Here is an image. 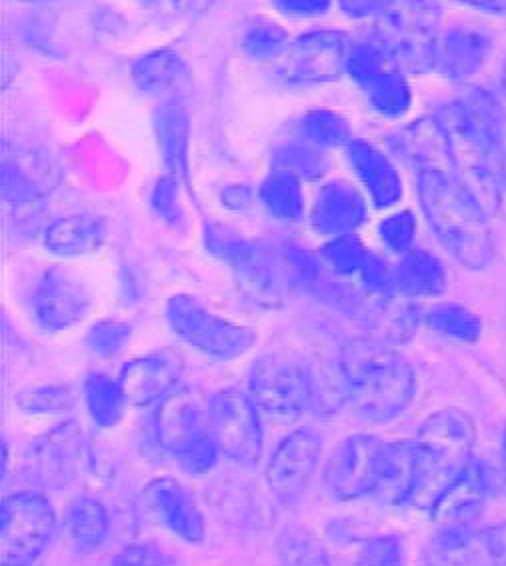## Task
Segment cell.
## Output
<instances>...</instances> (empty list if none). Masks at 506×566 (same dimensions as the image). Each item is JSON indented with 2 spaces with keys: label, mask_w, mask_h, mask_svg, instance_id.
<instances>
[{
  "label": "cell",
  "mask_w": 506,
  "mask_h": 566,
  "mask_svg": "<svg viewBox=\"0 0 506 566\" xmlns=\"http://www.w3.org/2000/svg\"><path fill=\"white\" fill-rule=\"evenodd\" d=\"M345 407L362 422L399 417L412 402L417 378L411 363L380 340L355 338L338 358Z\"/></svg>",
  "instance_id": "1"
},
{
  "label": "cell",
  "mask_w": 506,
  "mask_h": 566,
  "mask_svg": "<svg viewBox=\"0 0 506 566\" xmlns=\"http://www.w3.org/2000/svg\"><path fill=\"white\" fill-rule=\"evenodd\" d=\"M496 111L498 103L493 96L468 91L446 106L441 118L453 153L456 179L478 200L486 214H495L503 192L491 153Z\"/></svg>",
  "instance_id": "2"
},
{
  "label": "cell",
  "mask_w": 506,
  "mask_h": 566,
  "mask_svg": "<svg viewBox=\"0 0 506 566\" xmlns=\"http://www.w3.org/2000/svg\"><path fill=\"white\" fill-rule=\"evenodd\" d=\"M422 210L444 249L471 271H483L493 259L488 214L464 189L456 175L417 172Z\"/></svg>",
  "instance_id": "3"
},
{
  "label": "cell",
  "mask_w": 506,
  "mask_h": 566,
  "mask_svg": "<svg viewBox=\"0 0 506 566\" xmlns=\"http://www.w3.org/2000/svg\"><path fill=\"white\" fill-rule=\"evenodd\" d=\"M475 441V422L463 410H439L424 420L414 439L419 479L409 506L431 511L444 489L473 461Z\"/></svg>",
  "instance_id": "4"
},
{
  "label": "cell",
  "mask_w": 506,
  "mask_h": 566,
  "mask_svg": "<svg viewBox=\"0 0 506 566\" xmlns=\"http://www.w3.org/2000/svg\"><path fill=\"white\" fill-rule=\"evenodd\" d=\"M155 439L189 474H204L217 464L221 449L212 434L211 399L192 390L175 388L160 400L155 420Z\"/></svg>",
  "instance_id": "5"
},
{
  "label": "cell",
  "mask_w": 506,
  "mask_h": 566,
  "mask_svg": "<svg viewBox=\"0 0 506 566\" xmlns=\"http://www.w3.org/2000/svg\"><path fill=\"white\" fill-rule=\"evenodd\" d=\"M249 390L261 415L275 424H288L310 409L315 380L303 358L276 350L254 360Z\"/></svg>",
  "instance_id": "6"
},
{
  "label": "cell",
  "mask_w": 506,
  "mask_h": 566,
  "mask_svg": "<svg viewBox=\"0 0 506 566\" xmlns=\"http://www.w3.org/2000/svg\"><path fill=\"white\" fill-rule=\"evenodd\" d=\"M165 318L182 343L217 360L243 357L256 343L253 328L214 315L199 298L189 294L170 296L165 306Z\"/></svg>",
  "instance_id": "7"
},
{
  "label": "cell",
  "mask_w": 506,
  "mask_h": 566,
  "mask_svg": "<svg viewBox=\"0 0 506 566\" xmlns=\"http://www.w3.org/2000/svg\"><path fill=\"white\" fill-rule=\"evenodd\" d=\"M204 229L207 251L231 266L234 281L251 303L266 308L281 303V271L271 252L221 222H209Z\"/></svg>",
  "instance_id": "8"
},
{
  "label": "cell",
  "mask_w": 506,
  "mask_h": 566,
  "mask_svg": "<svg viewBox=\"0 0 506 566\" xmlns=\"http://www.w3.org/2000/svg\"><path fill=\"white\" fill-rule=\"evenodd\" d=\"M379 29L382 46L411 69L433 66L436 54L434 32L441 9L434 0H380Z\"/></svg>",
  "instance_id": "9"
},
{
  "label": "cell",
  "mask_w": 506,
  "mask_h": 566,
  "mask_svg": "<svg viewBox=\"0 0 506 566\" xmlns=\"http://www.w3.org/2000/svg\"><path fill=\"white\" fill-rule=\"evenodd\" d=\"M2 558L9 565H29L43 555L56 528L51 503L34 493L9 496L2 504Z\"/></svg>",
  "instance_id": "10"
},
{
  "label": "cell",
  "mask_w": 506,
  "mask_h": 566,
  "mask_svg": "<svg viewBox=\"0 0 506 566\" xmlns=\"http://www.w3.org/2000/svg\"><path fill=\"white\" fill-rule=\"evenodd\" d=\"M212 434L221 454L243 467H256L263 454L261 410L251 395L226 388L211 399Z\"/></svg>",
  "instance_id": "11"
},
{
  "label": "cell",
  "mask_w": 506,
  "mask_h": 566,
  "mask_svg": "<svg viewBox=\"0 0 506 566\" xmlns=\"http://www.w3.org/2000/svg\"><path fill=\"white\" fill-rule=\"evenodd\" d=\"M34 323L46 333L78 325L93 308V294L78 274L53 266L36 276L29 293Z\"/></svg>",
  "instance_id": "12"
},
{
  "label": "cell",
  "mask_w": 506,
  "mask_h": 566,
  "mask_svg": "<svg viewBox=\"0 0 506 566\" xmlns=\"http://www.w3.org/2000/svg\"><path fill=\"white\" fill-rule=\"evenodd\" d=\"M350 49L345 32H306L276 59V74L291 84L330 83L347 71Z\"/></svg>",
  "instance_id": "13"
},
{
  "label": "cell",
  "mask_w": 506,
  "mask_h": 566,
  "mask_svg": "<svg viewBox=\"0 0 506 566\" xmlns=\"http://www.w3.org/2000/svg\"><path fill=\"white\" fill-rule=\"evenodd\" d=\"M384 444L370 434H355L338 444L328 459L325 484L338 501H355L375 493Z\"/></svg>",
  "instance_id": "14"
},
{
  "label": "cell",
  "mask_w": 506,
  "mask_h": 566,
  "mask_svg": "<svg viewBox=\"0 0 506 566\" xmlns=\"http://www.w3.org/2000/svg\"><path fill=\"white\" fill-rule=\"evenodd\" d=\"M323 441L313 430H295L276 447L266 467V483L278 501L293 503L317 471Z\"/></svg>",
  "instance_id": "15"
},
{
  "label": "cell",
  "mask_w": 506,
  "mask_h": 566,
  "mask_svg": "<svg viewBox=\"0 0 506 566\" xmlns=\"http://www.w3.org/2000/svg\"><path fill=\"white\" fill-rule=\"evenodd\" d=\"M429 563L441 565H506V521L471 533L446 526L426 551Z\"/></svg>",
  "instance_id": "16"
},
{
  "label": "cell",
  "mask_w": 506,
  "mask_h": 566,
  "mask_svg": "<svg viewBox=\"0 0 506 566\" xmlns=\"http://www.w3.org/2000/svg\"><path fill=\"white\" fill-rule=\"evenodd\" d=\"M182 363L172 353H152L133 358L123 367L120 385L128 405L147 407L160 402L179 385Z\"/></svg>",
  "instance_id": "17"
},
{
  "label": "cell",
  "mask_w": 506,
  "mask_h": 566,
  "mask_svg": "<svg viewBox=\"0 0 506 566\" xmlns=\"http://www.w3.org/2000/svg\"><path fill=\"white\" fill-rule=\"evenodd\" d=\"M145 496L150 509L159 516L160 523L167 526L170 533L192 545H199L204 541L207 523L201 506L197 504L187 486L172 479H157L145 489Z\"/></svg>",
  "instance_id": "18"
},
{
  "label": "cell",
  "mask_w": 506,
  "mask_h": 566,
  "mask_svg": "<svg viewBox=\"0 0 506 566\" xmlns=\"http://www.w3.org/2000/svg\"><path fill=\"white\" fill-rule=\"evenodd\" d=\"M491 494V474L483 462L471 461L434 501L431 514L444 526H466L485 509Z\"/></svg>",
  "instance_id": "19"
},
{
  "label": "cell",
  "mask_w": 506,
  "mask_h": 566,
  "mask_svg": "<svg viewBox=\"0 0 506 566\" xmlns=\"http://www.w3.org/2000/svg\"><path fill=\"white\" fill-rule=\"evenodd\" d=\"M83 437L74 424H63L34 442L29 454L32 476L46 486L71 483L83 459Z\"/></svg>",
  "instance_id": "20"
},
{
  "label": "cell",
  "mask_w": 506,
  "mask_h": 566,
  "mask_svg": "<svg viewBox=\"0 0 506 566\" xmlns=\"http://www.w3.org/2000/svg\"><path fill=\"white\" fill-rule=\"evenodd\" d=\"M367 221V205L359 190L342 180L327 182L318 190L310 210L315 231L325 237L352 234Z\"/></svg>",
  "instance_id": "21"
},
{
  "label": "cell",
  "mask_w": 506,
  "mask_h": 566,
  "mask_svg": "<svg viewBox=\"0 0 506 566\" xmlns=\"http://www.w3.org/2000/svg\"><path fill=\"white\" fill-rule=\"evenodd\" d=\"M350 167L369 190L377 209H389L402 197V180L389 157L365 140L350 143L347 148Z\"/></svg>",
  "instance_id": "22"
},
{
  "label": "cell",
  "mask_w": 506,
  "mask_h": 566,
  "mask_svg": "<svg viewBox=\"0 0 506 566\" xmlns=\"http://www.w3.org/2000/svg\"><path fill=\"white\" fill-rule=\"evenodd\" d=\"M491 41L485 32L473 27H458L436 42L434 66L451 81L471 78L485 64Z\"/></svg>",
  "instance_id": "23"
},
{
  "label": "cell",
  "mask_w": 506,
  "mask_h": 566,
  "mask_svg": "<svg viewBox=\"0 0 506 566\" xmlns=\"http://www.w3.org/2000/svg\"><path fill=\"white\" fill-rule=\"evenodd\" d=\"M419 479V457L414 441H399L384 444L380 462L379 483L375 494L382 503H411Z\"/></svg>",
  "instance_id": "24"
},
{
  "label": "cell",
  "mask_w": 506,
  "mask_h": 566,
  "mask_svg": "<svg viewBox=\"0 0 506 566\" xmlns=\"http://www.w3.org/2000/svg\"><path fill=\"white\" fill-rule=\"evenodd\" d=\"M402 148L417 172L456 175L453 153L441 120L422 118L409 126L402 137Z\"/></svg>",
  "instance_id": "25"
},
{
  "label": "cell",
  "mask_w": 506,
  "mask_h": 566,
  "mask_svg": "<svg viewBox=\"0 0 506 566\" xmlns=\"http://www.w3.org/2000/svg\"><path fill=\"white\" fill-rule=\"evenodd\" d=\"M106 224L93 214L64 217L44 232L46 249L59 256H85L105 244Z\"/></svg>",
  "instance_id": "26"
},
{
  "label": "cell",
  "mask_w": 506,
  "mask_h": 566,
  "mask_svg": "<svg viewBox=\"0 0 506 566\" xmlns=\"http://www.w3.org/2000/svg\"><path fill=\"white\" fill-rule=\"evenodd\" d=\"M155 128L159 138L160 155L169 177L182 180L187 177V147H189V120L179 101H169L157 108Z\"/></svg>",
  "instance_id": "27"
},
{
  "label": "cell",
  "mask_w": 506,
  "mask_h": 566,
  "mask_svg": "<svg viewBox=\"0 0 506 566\" xmlns=\"http://www.w3.org/2000/svg\"><path fill=\"white\" fill-rule=\"evenodd\" d=\"M66 536L81 553H93L108 535L105 506L91 496H76L64 506Z\"/></svg>",
  "instance_id": "28"
},
{
  "label": "cell",
  "mask_w": 506,
  "mask_h": 566,
  "mask_svg": "<svg viewBox=\"0 0 506 566\" xmlns=\"http://www.w3.org/2000/svg\"><path fill=\"white\" fill-rule=\"evenodd\" d=\"M394 286L407 296H433L446 289L444 264L426 251H411L402 254V261L394 271Z\"/></svg>",
  "instance_id": "29"
},
{
  "label": "cell",
  "mask_w": 506,
  "mask_h": 566,
  "mask_svg": "<svg viewBox=\"0 0 506 566\" xmlns=\"http://www.w3.org/2000/svg\"><path fill=\"white\" fill-rule=\"evenodd\" d=\"M185 81V64L170 51L147 54L133 66V83L148 95H170Z\"/></svg>",
  "instance_id": "30"
},
{
  "label": "cell",
  "mask_w": 506,
  "mask_h": 566,
  "mask_svg": "<svg viewBox=\"0 0 506 566\" xmlns=\"http://www.w3.org/2000/svg\"><path fill=\"white\" fill-rule=\"evenodd\" d=\"M85 400L91 419L101 429L116 427L123 420L125 407L128 405L120 380H113L106 375H91L86 378Z\"/></svg>",
  "instance_id": "31"
},
{
  "label": "cell",
  "mask_w": 506,
  "mask_h": 566,
  "mask_svg": "<svg viewBox=\"0 0 506 566\" xmlns=\"http://www.w3.org/2000/svg\"><path fill=\"white\" fill-rule=\"evenodd\" d=\"M261 200L266 210L281 221H298L305 214V195L301 180L285 172H275L264 180Z\"/></svg>",
  "instance_id": "32"
},
{
  "label": "cell",
  "mask_w": 506,
  "mask_h": 566,
  "mask_svg": "<svg viewBox=\"0 0 506 566\" xmlns=\"http://www.w3.org/2000/svg\"><path fill=\"white\" fill-rule=\"evenodd\" d=\"M426 323L434 333L461 343H476L483 335L481 316L463 304L436 306L431 311V315L426 316Z\"/></svg>",
  "instance_id": "33"
},
{
  "label": "cell",
  "mask_w": 506,
  "mask_h": 566,
  "mask_svg": "<svg viewBox=\"0 0 506 566\" xmlns=\"http://www.w3.org/2000/svg\"><path fill=\"white\" fill-rule=\"evenodd\" d=\"M369 103L384 116H401L411 106V88L404 76L397 71L380 73L372 83L365 86Z\"/></svg>",
  "instance_id": "34"
},
{
  "label": "cell",
  "mask_w": 506,
  "mask_h": 566,
  "mask_svg": "<svg viewBox=\"0 0 506 566\" xmlns=\"http://www.w3.org/2000/svg\"><path fill=\"white\" fill-rule=\"evenodd\" d=\"M298 135L318 148L340 147L347 145L350 128L347 120L333 111H310L298 120Z\"/></svg>",
  "instance_id": "35"
},
{
  "label": "cell",
  "mask_w": 506,
  "mask_h": 566,
  "mask_svg": "<svg viewBox=\"0 0 506 566\" xmlns=\"http://www.w3.org/2000/svg\"><path fill=\"white\" fill-rule=\"evenodd\" d=\"M243 51L254 61H276L288 46L286 31L268 19H254L243 32Z\"/></svg>",
  "instance_id": "36"
},
{
  "label": "cell",
  "mask_w": 506,
  "mask_h": 566,
  "mask_svg": "<svg viewBox=\"0 0 506 566\" xmlns=\"http://www.w3.org/2000/svg\"><path fill=\"white\" fill-rule=\"evenodd\" d=\"M275 168L276 172H285L298 180L320 179L327 172V158L315 145L296 143L276 150Z\"/></svg>",
  "instance_id": "37"
},
{
  "label": "cell",
  "mask_w": 506,
  "mask_h": 566,
  "mask_svg": "<svg viewBox=\"0 0 506 566\" xmlns=\"http://www.w3.org/2000/svg\"><path fill=\"white\" fill-rule=\"evenodd\" d=\"M323 259L333 273L340 276H359L362 266L369 259L370 251L352 234L335 237L323 247Z\"/></svg>",
  "instance_id": "38"
},
{
  "label": "cell",
  "mask_w": 506,
  "mask_h": 566,
  "mask_svg": "<svg viewBox=\"0 0 506 566\" xmlns=\"http://www.w3.org/2000/svg\"><path fill=\"white\" fill-rule=\"evenodd\" d=\"M130 326L123 321L105 318L86 331L88 350L101 358H116L127 350L130 343Z\"/></svg>",
  "instance_id": "39"
},
{
  "label": "cell",
  "mask_w": 506,
  "mask_h": 566,
  "mask_svg": "<svg viewBox=\"0 0 506 566\" xmlns=\"http://www.w3.org/2000/svg\"><path fill=\"white\" fill-rule=\"evenodd\" d=\"M19 409L31 415H61L73 410L76 405V392L71 387H41L24 390L17 397Z\"/></svg>",
  "instance_id": "40"
},
{
  "label": "cell",
  "mask_w": 506,
  "mask_h": 566,
  "mask_svg": "<svg viewBox=\"0 0 506 566\" xmlns=\"http://www.w3.org/2000/svg\"><path fill=\"white\" fill-rule=\"evenodd\" d=\"M387 49L382 44L365 42V44H352L348 54L347 73L360 84L367 86L372 83L380 73H384L387 64Z\"/></svg>",
  "instance_id": "41"
},
{
  "label": "cell",
  "mask_w": 506,
  "mask_h": 566,
  "mask_svg": "<svg viewBox=\"0 0 506 566\" xmlns=\"http://www.w3.org/2000/svg\"><path fill=\"white\" fill-rule=\"evenodd\" d=\"M380 239L387 244V249L397 254H407L412 251V244L417 239V217L411 210L394 212L380 224Z\"/></svg>",
  "instance_id": "42"
},
{
  "label": "cell",
  "mask_w": 506,
  "mask_h": 566,
  "mask_svg": "<svg viewBox=\"0 0 506 566\" xmlns=\"http://www.w3.org/2000/svg\"><path fill=\"white\" fill-rule=\"evenodd\" d=\"M180 180L175 177H165L159 180L157 189L152 192V207L160 217L170 224H180L182 210L179 205Z\"/></svg>",
  "instance_id": "43"
},
{
  "label": "cell",
  "mask_w": 506,
  "mask_h": 566,
  "mask_svg": "<svg viewBox=\"0 0 506 566\" xmlns=\"http://www.w3.org/2000/svg\"><path fill=\"white\" fill-rule=\"evenodd\" d=\"M286 274L295 283L310 284L317 281L320 266L317 259L310 252L303 251L298 247H288L285 252Z\"/></svg>",
  "instance_id": "44"
},
{
  "label": "cell",
  "mask_w": 506,
  "mask_h": 566,
  "mask_svg": "<svg viewBox=\"0 0 506 566\" xmlns=\"http://www.w3.org/2000/svg\"><path fill=\"white\" fill-rule=\"evenodd\" d=\"M402 560V545L397 536H379L365 546L362 563L369 565H399Z\"/></svg>",
  "instance_id": "45"
},
{
  "label": "cell",
  "mask_w": 506,
  "mask_h": 566,
  "mask_svg": "<svg viewBox=\"0 0 506 566\" xmlns=\"http://www.w3.org/2000/svg\"><path fill=\"white\" fill-rule=\"evenodd\" d=\"M491 153H493L496 177L500 180V187L506 189V108H503L500 103H498L495 123H493Z\"/></svg>",
  "instance_id": "46"
},
{
  "label": "cell",
  "mask_w": 506,
  "mask_h": 566,
  "mask_svg": "<svg viewBox=\"0 0 506 566\" xmlns=\"http://www.w3.org/2000/svg\"><path fill=\"white\" fill-rule=\"evenodd\" d=\"M170 556L157 546H128L125 553L115 556V565H170Z\"/></svg>",
  "instance_id": "47"
},
{
  "label": "cell",
  "mask_w": 506,
  "mask_h": 566,
  "mask_svg": "<svg viewBox=\"0 0 506 566\" xmlns=\"http://www.w3.org/2000/svg\"><path fill=\"white\" fill-rule=\"evenodd\" d=\"M276 9L291 17H318L330 9V0H273Z\"/></svg>",
  "instance_id": "48"
},
{
  "label": "cell",
  "mask_w": 506,
  "mask_h": 566,
  "mask_svg": "<svg viewBox=\"0 0 506 566\" xmlns=\"http://www.w3.org/2000/svg\"><path fill=\"white\" fill-rule=\"evenodd\" d=\"M340 11L347 12L352 19H365L379 11L380 0H338Z\"/></svg>",
  "instance_id": "49"
},
{
  "label": "cell",
  "mask_w": 506,
  "mask_h": 566,
  "mask_svg": "<svg viewBox=\"0 0 506 566\" xmlns=\"http://www.w3.org/2000/svg\"><path fill=\"white\" fill-rule=\"evenodd\" d=\"M217 0H175L179 11L189 12V14H202L209 11Z\"/></svg>",
  "instance_id": "50"
},
{
  "label": "cell",
  "mask_w": 506,
  "mask_h": 566,
  "mask_svg": "<svg viewBox=\"0 0 506 566\" xmlns=\"http://www.w3.org/2000/svg\"><path fill=\"white\" fill-rule=\"evenodd\" d=\"M464 4H471V7H476V9H483V11L488 12H505L506 11V0H461Z\"/></svg>",
  "instance_id": "51"
},
{
  "label": "cell",
  "mask_w": 506,
  "mask_h": 566,
  "mask_svg": "<svg viewBox=\"0 0 506 566\" xmlns=\"http://www.w3.org/2000/svg\"><path fill=\"white\" fill-rule=\"evenodd\" d=\"M500 469H503L506 479V427L505 432H503V444H500Z\"/></svg>",
  "instance_id": "52"
},
{
  "label": "cell",
  "mask_w": 506,
  "mask_h": 566,
  "mask_svg": "<svg viewBox=\"0 0 506 566\" xmlns=\"http://www.w3.org/2000/svg\"><path fill=\"white\" fill-rule=\"evenodd\" d=\"M27 2H43V0H27Z\"/></svg>",
  "instance_id": "53"
}]
</instances>
